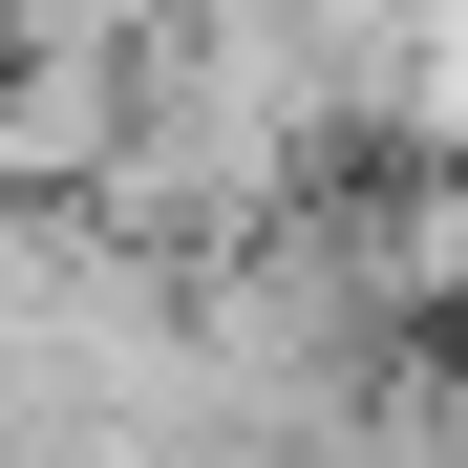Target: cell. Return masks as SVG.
I'll list each match as a JSON object with an SVG mask.
<instances>
[]
</instances>
